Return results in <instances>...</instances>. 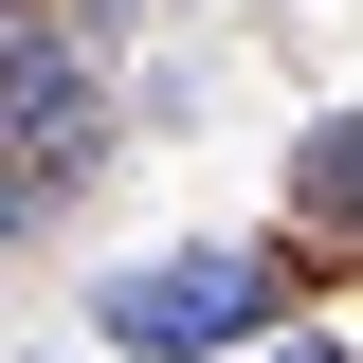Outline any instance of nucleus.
I'll use <instances>...</instances> for the list:
<instances>
[{
	"label": "nucleus",
	"mask_w": 363,
	"mask_h": 363,
	"mask_svg": "<svg viewBox=\"0 0 363 363\" xmlns=\"http://www.w3.org/2000/svg\"><path fill=\"white\" fill-rule=\"evenodd\" d=\"M272 291H291L272 255H145V272H109V291H91V327H109L128 363H200V345H255Z\"/></svg>",
	"instance_id": "f257e3e1"
},
{
	"label": "nucleus",
	"mask_w": 363,
	"mask_h": 363,
	"mask_svg": "<svg viewBox=\"0 0 363 363\" xmlns=\"http://www.w3.org/2000/svg\"><path fill=\"white\" fill-rule=\"evenodd\" d=\"M291 200H309V218H327V236L363 255V109H345V128H309V164H291Z\"/></svg>",
	"instance_id": "f03ea898"
},
{
	"label": "nucleus",
	"mask_w": 363,
	"mask_h": 363,
	"mask_svg": "<svg viewBox=\"0 0 363 363\" xmlns=\"http://www.w3.org/2000/svg\"><path fill=\"white\" fill-rule=\"evenodd\" d=\"M18 218H37V182H18V164H0V236H18Z\"/></svg>",
	"instance_id": "7ed1b4c3"
},
{
	"label": "nucleus",
	"mask_w": 363,
	"mask_h": 363,
	"mask_svg": "<svg viewBox=\"0 0 363 363\" xmlns=\"http://www.w3.org/2000/svg\"><path fill=\"white\" fill-rule=\"evenodd\" d=\"M272 363H345V345H272Z\"/></svg>",
	"instance_id": "20e7f679"
},
{
	"label": "nucleus",
	"mask_w": 363,
	"mask_h": 363,
	"mask_svg": "<svg viewBox=\"0 0 363 363\" xmlns=\"http://www.w3.org/2000/svg\"><path fill=\"white\" fill-rule=\"evenodd\" d=\"M18 18H37V0H0V37H18Z\"/></svg>",
	"instance_id": "39448f33"
}]
</instances>
